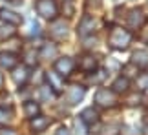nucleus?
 <instances>
[{"label":"nucleus","mask_w":148,"mask_h":135,"mask_svg":"<svg viewBox=\"0 0 148 135\" xmlns=\"http://www.w3.org/2000/svg\"><path fill=\"white\" fill-rule=\"evenodd\" d=\"M130 40H132L130 31L123 29V27H113L110 37H108V44H110L113 49H126Z\"/></svg>","instance_id":"f257e3e1"},{"label":"nucleus","mask_w":148,"mask_h":135,"mask_svg":"<svg viewBox=\"0 0 148 135\" xmlns=\"http://www.w3.org/2000/svg\"><path fill=\"white\" fill-rule=\"evenodd\" d=\"M95 104L101 108H112L117 104V93H113L108 88H99L95 93Z\"/></svg>","instance_id":"f03ea898"},{"label":"nucleus","mask_w":148,"mask_h":135,"mask_svg":"<svg viewBox=\"0 0 148 135\" xmlns=\"http://www.w3.org/2000/svg\"><path fill=\"white\" fill-rule=\"evenodd\" d=\"M35 9L44 18H55L57 16V5H55L53 0H37Z\"/></svg>","instance_id":"7ed1b4c3"},{"label":"nucleus","mask_w":148,"mask_h":135,"mask_svg":"<svg viewBox=\"0 0 148 135\" xmlns=\"http://www.w3.org/2000/svg\"><path fill=\"white\" fill-rule=\"evenodd\" d=\"M73 68H75V60H73L71 57L57 59V62H55V71L59 73L60 77H68L73 71Z\"/></svg>","instance_id":"20e7f679"},{"label":"nucleus","mask_w":148,"mask_h":135,"mask_svg":"<svg viewBox=\"0 0 148 135\" xmlns=\"http://www.w3.org/2000/svg\"><path fill=\"white\" fill-rule=\"evenodd\" d=\"M18 66V57L11 51H0V68L4 70H13Z\"/></svg>","instance_id":"39448f33"},{"label":"nucleus","mask_w":148,"mask_h":135,"mask_svg":"<svg viewBox=\"0 0 148 135\" xmlns=\"http://www.w3.org/2000/svg\"><path fill=\"white\" fill-rule=\"evenodd\" d=\"M145 24V13L141 9H132L128 15V27L130 29H139Z\"/></svg>","instance_id":"423d86ee"},{"label":"nucleus","mask_w":148,"mask_h":135,"mask_svg":"<svg viewBox=\"0 0 148 135\" xmlns=\"http://www.w3.org/2000/svg\"><path fill=\"white\" fill-rule=\"evenodd\" d=\"M93 29H95V20L92 18V16H84V18L81 20V24H79V29H77V33L81 37H88L90 33H93Z\"/></svg>","instance_id":"0eeeda50"},{"label":"nucleus","mask_w":148,"mask_h":135,"mask_svg":"<svg viewBox=\"0 0 148 135\" xmlns=\"http://www.w3.org/2000/svg\"><path fill=\"white\" fill-rule=\"evenodd\" d=\"M84 95H86V88L71 86L70 91H68V100H70V104H77V102H81V100L84 99Z\"/></svg>","instance_id":"6e6552de"},{"label":"nucleus","mask_w":148,"mask_h":135,"mask_svg":"<svg viewBox=\"0 0 148 135\" xmlns=\"http://www.w3.org/2000/svg\"><path fill=\"white\" fill-rule=\"evenodd\" d=\"M0 20L16 26V24H20V22H22V16L18 13H15V11H11V9H2V11H0Z\"/></svg>","instance_id":"1a4fd4ad"},{"label":"nucleus","mask_w":148,"mask_h":135,"mask_svg":"<svg viewBox=\"0 0 148 135\" xmlns=\"http://www.w3.org/2000/svg\"><path fill=\"white\" fill-rule=\"evenodd\" d=\"M29 78V70H27L26 66H16L13 68V80L18 84V86H22V84H26V80Z\"/></svg>","instance_id":"9d476101"},{"label":"nucleus","mask_w":148,"mask_h":135,"mask_svg":"<svg viewBox=\"0 0 148 135\" xmlns=\"http://www.w3.org/2000/svg\"><path fill=\"white\" fill-rule=\"evenodd\" d=\"M46 80L49 84V88H53L57 93H60L62 89H64V82L60 80V77H59V73H57V71H49L48 75H46Z\"/></svg>","instance_id":"9b49d317"},{"label":"nucleus","mask_w":148,"mask_h":135,"mask_svg":"<svg viewBox=\"0 0 148 135\" xmlns=\"http://www.w3.org/2000/svg\"><path fill=\"white\" fill-rule=\"evenodd\" d=\"M81 121L84 124H95V122L99 121V113L93 108H86V110L81 111Z\"/></svg>","instance_id":"f8f14e48"},{"label":"nucleus","mask_w":148,"mask_h":135,"mask_svg":"<svg viewBox=\"0 0 148 135\" xmlns=\"http://www.w3.org/2000/svg\"><path fill=\"white\" fill-rule=\"evenodd\" d=\"M51 35L57 37V38H62V37H66V29H68V26L64 24V20H55L53 24H51Z\"/></svg>","instance_id":"ddd939ff"},{"label":"nucleus","mask_w":148,"mask_h":135,"mask_svg":"<svg viewBox=\"0 0 148 135\" xmlns=\"http://www.w3.org/2000/svg\"><path fill=\"white\" fill-rule=\"evenodd\" d=\"M128 88H130V80L126 77H119V78H115V82L112 84L113 93H124V91H128Z\"/></svg>","instance_id":"4468645a"},{"label":"nucleus","mask_w":148,"mask_h":135,"mask_svg":"<svg viewBox=\"0 0 148 135\" xmlns=\"http://www.w3.org/2000/svg\"><path fill=\"white\" fill-rule=\"evenodd\" d=\"M48 126H49V119H48V117L37 115V117H33V119H31V128L35 132H44Z\"/></svg>","instance_id":"2eb2a0df"},{"label":"nucleus","mask_w":148,"mask_h":135,"mask_svg":"<svg viewBox=\"0 0 148 135\" xmlns=\"http://www.w3.org/2000/svg\"><path fill=\"white\" fill-rule=\"evenodd\" d=\"M16 33L13 24H8V22H2L0 24V40H5V38H11Z\"/></svg>","instance_id":"dca6fc26"},{"label":"nucleus","mask_w":148,"mask_h":135,"mask_svg":"<svg viewBox=\"0 0 148 135\" xmlns=\"http://www.w3.org/2000/svg\"><path fill=\"white\" fill-rule=\"evenodd\" d=\"M81 70L82 71H93L95 68H97V60H95L92 55H86V57H82V60H81Z\"/></svg>","instance_id":"f3484780"},{"label":"nucleus","mask_w":148,"mask_h":135,"mask_svg":"<svg viewBox=\"0 0 148 135\" xmlns=\"http://www.w3.org/2000/svg\"><path fill=\"white\" fill-rule=\"evenodd\" d=\"M132 62H134L135 66L148 68V51H135V53H134Z\"/></svg>","instance_id":"a211bd4d"},{"label":"nucleus","mask_w":148,"mask_h":135,"mask_svg":"<svg viewBox=\"0 0 148 135\" xmlns=\"http://www.w3.org/2000/svg\"><path fill=\"white\" fill-rule=\"evenodd\" d=\"M24 111H26V115L27 117H37L38 115V111H40V108H38V104L37 102H33V100H27V102L24 104Z\"/></svg>","instance_id":"6ab92c4d"},{"label":"nucleus","mask_w":148,"mask_h":135,"mask_svg":"<svg viewBox=\"0 0 148 135\" xmlns=\"http://www.w3.org/2000/svg\"><path fill=\"white\" fill-rule=\"evenodd\" d=\"M135 84H137V89H141V91L148 89V73H141V75H137Z\"/></svg>","instance_id":"aec40b11"},{"label":"nucleus","mask_w":148,"mask_h":135,"mask_svg":"<svg viewBox=\"0 0 148 135\" xmlns=\"http://www.w3.org/2000/svg\"><path fill=\"white\" fill-rule=\"evenodd\" d=\"M53 97H55V93L51 91L49 86H40V99L42 100H51Z\"/></svg>","instance_id":"412c9836"},{"label":"nucleus","mask_w":148,"mask_h":135,"mask_svg":"<svg viewBox=\"0 0 148 135\" xmlns=\"http://www.w3.org/2000/svg\"><path fill=\"white\" fill-rule=\"evenodd\" d=\"M55 55H57V48L55 46H44L42 48V51H40V57L42 59H48V57H55Z\"/></svg>","instance_id":"4be33fe9"},{"label":"nucleus","mask_w":148,"mask_h":135,"mask_svg":"<svg viewBox=\"0 0 148 135\" xmlns=\"http://www.w3.org/2000/svg\"><path fill=\"white\" fill-rule=\"evenodd\" d=\"M24 59H26V64L33 66V64L37 62V53H35V49H27V51L24 53Z\"/></svg>","instance_id":"5701e85b"},{"label":"nucleus","mask_w":148,"mask_h":135,"mask_svg":"<svg viewBox=\"0 0 148 135\" xmlns=\"http://www.w3.org/2000/svg\"><path fill=\"white\" fill-rule=\"evenodd\" d=\"M5 106H11V97H9V93H5V91H2L0 93V108H4L5 110Z\"/></svg>","instance_id":"b1692460"},{"label":"nucleus","mask_w":148,"mask_h":135,"mask_svg":"<svg viewBox=\"0 0 148 135\" xmlns=\"http://www.w3.org/2000/svg\"><path fill=\"white\" fill-rule=\"evenodd\" d=\"M124 73H126V78L132 77V75H137V66H135L134 62L128 64V66H124Z\"/></svg>","instance_id":"393cba45"},{"label":"nucleus","mask_w":148,"mask_h":135,"mask_svg":"<svg viewBox=\"0 0 148 135\" xmlns=\"http://www.w3.org/2000/svg\"><path fill=\"white\" fill-rule=\"evenodd\" d=\"M64 4H66V7H64L66 16H71V15H73V5H71V0H64Z\"/></svg>","instance_id":"a878e982"},{"label":"nucleus","mask_w":148,"mask_h":135,"mask_svg":"<svg viewBox=\"0 0 148 135\" xmlns=\"http://www.w3.org/2000/svg\"><path fill=\"white\" fill-rule=\"evenodd\" d=\"M9 117H8V113H5V110L4 108H0V122H5Z\"/></svg>","instance_id":"bb28decb"},{"label":"nucleus","mask_w":148,"mask_h":135,"mask_svg":"<svg viewBox=\"0 0 148 135\" xmlns=\"http://www.w3.org/2000/svg\"><path fill=\"white\" fill-rule=\"evenodd\" d=\"M0 135H16V132L8 128V130H0Z\"/></svg>","instance_id":"cd10ccee"},{"label":"nucleus","mask_w":148,"mask_h":135,"mask_svg":"<svg viewBox=\"0 0 148 135\" xmlns=\"http://www.w3.org/2000/svg\"><path fill=\"white\" fill-rule=\"evenodd\" d=\"M55 135H70V132H68L66 128H59V132H57Z\"/></svg>","instance_id":"c85d7f7f"},{"label":"nucleus","mask_w":148,"mask_h":135,"mask_svg":"<svg viewBox=\"0 0 148 135\" xmlns=\"http://www.w3.org/2000/svg\"><path fill=\"white\" fill-rule=\"evenodd\" d=\"M92 2H95V4H101V0H92Z\"/></svg>","instance_id":"c756f323"},{"label":"nucleus","mask_w":148,"mask_h":135,"mask_svg":"<svg viewBox=\"0 0 148 135\" xmlns=\"http://www.w3.org/2000/svg\"><path fill=\"white\" fill-rule=\"evenodd\" d=\"M0 88H2V75H0Z\"/></svg>","instance_id":"7c9ffc66"},{"label":"nucleus","mask_w":148,"mask_h":135,"mask_svg":"<svg viewBox=\"0 0 148 135\" xmlns=\"http://www.w3.org/2000/svg\"><path fill=\"white\" fill-rule=\"evenodd\" d=\"M62 2H64V0H62Z\"/></svg>","instance_id":"2f4dec72"}]
</instances>
